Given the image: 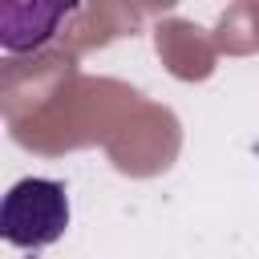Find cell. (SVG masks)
Listing matches in <instances>:
<instances>
[{
	"instance_id": "obj_1",
	"label": "cell",
	"mask_w": 259,
	"mask_h": 259,
	"mask_svg": "<svg viewBox=\"0 0 259 259\" xmlns=\"http://www.w3.org/2000/svg\"><path fill=\"white\" fill-rule=\"evenodd\" d=\"M69 231V194L57 178H20L0 202V235L20 251L53 247Z\"/></svg>"
},
{
	"instance_id": "obj_2",
	"label": "cell",
	"mask_w": 259,
	"mask_h": 259,
	"mask_svg": "<svg viewBox=\"0 0 259 259\" xmlns=\"http://www.w3.org/2000/svg\"><path fill=\"white\" fill-rule=\"evenodd\" d=\"M73 16V4H4L0 8V45L8 53L40 49L57 36L61 20Z\"/></svg>"
}]
</instances>
